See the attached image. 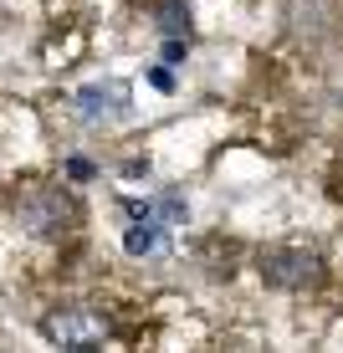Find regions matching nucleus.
<instances>
[{"label": "nucleus", "mask_w": 343, "mask_h": 353, "mask_svg": "<svg viewBox=\"0 0 343 353\" xmlns=\"http://www.w3.org/2000/svg\"><path fill=\"white\" fill-rule=\"evenodd\" d=\"M256 266H262V282L282 287V292H313V287H323V276H328L323 256L308 251V246H266L262 256H256Z\"/></svg>", "instance_id": "nucleus-1"}, {"label": "nucleus", "mask_w": 343, "mask_h": 353, "mask_svg": "<svg viewBox=\"0 0 343 353\" xmlns=\"http://www.w3.org/2000/svg\"><path fill=\"white\" fill-rule=\"evenodd\" d=\"M16 215L31 236H67L77 225V200L62 190V185H31L26 194L16 200Z\"/></svg>", "instance_id": "nucleus-2"}, {"label": "nucleus", "mask_w": 343, "mask_h": 353, "mask_svg": "<svg viewBox=\"0 0 343 353\" xmlns=\"http://www.w3.org/2000/svg\"><path fill=\"white\" fill-rule=\"evenodd\" d=\"M41 333L57 348H97L108 338V318L92 307H62V312H46L41 318Z\"/></svg>", "instance_id": "nucleus-3"}, {"label": "nucleus", "mask_w": 343, "mask_h": 353, "mask_svg": "<svg viewBox=\"0 0 343 353\" xmlns=\"http://www.w3.org/2000/svg\"><path fill=\"white\" fill-rule=\"evenodd\" d=\"M124 88H88V92H82L77 97V103H82V118H92V123H97V118H113V113H124Z\"/></svg>", "instance_id": "nucleus-4"}, {"label": "nucleus", "mask_w": 343, "mask_h": 353, "mask_svg": "<svg viewBox=\"0 0 343 353\" xmlns=\"http://www.w3.org/2000/svg\"><path fill=\"white\" fill-rule=\"evenodd\" d=\"M159 31L164 36H185L190 41V10L175 6V0H164V6H159Z\"/></svg>", "instance_id": "nucleus-5"}, {"label": "nucleus", "mask_w": 343, "mask_h": 353, "mask_svg": "<svg viewBox=\"0 0 343 353\" xmlns=\"http://www.w3.org/2000/svg\"><path fill=\"white\" fill-rule=\"evenodd\" d=\"M124 246L133 251V256H149V251L159 246V225H144V230H139V225H133V230H128V236H124Z\"/></svg>", "instance_id": "nucleus-6"}, {"label": "nucleus", "mask_w": 343, "mask_h": 353, "mask_svg": "<svg viewBox=\"0 0 343 353\" xmlns=\"http://www.w3.org/2000/svg\"><path fill=\"white\" fill-rule=\"evenodd\" d=\"M149 82H154V88H164V92H169V88H175V77H169V72H164V67H154V72H149Z\"/></svg>", "instance_id": "nucleus-7"}, {"label": "nucleus", "mask_w": 343, "mask_h": 353, "mask_svg": "<svg viewBox=\"0 0 343 353\" xmlns=\"http://www.w3.org/2000/svg\"><path fill=\"white\" fill-rule=\"evenodd\" d=\"M67 174H72V179H88V174H92V164H88V159H72V164H67Z\"/></svg>", "instance_id": "nucleus-8"}]
</instances>
